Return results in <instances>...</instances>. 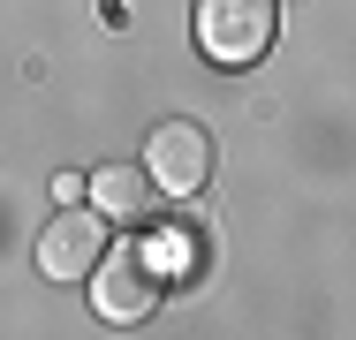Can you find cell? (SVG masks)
<instances>
[{"label": "cell", "instance_id": "cell-1", "mask_svg": "<svg viewBox=\"0 0 356 340\" xmlns=\"http://www.w3.org/2000/svg\"><path fill=\"white\" fill-rule=\"evenodd\" d=\"M281 38V0H197V53L213 68H250Z\"/></svg>", "mask_w": 356, "mask_h": 340}, {"label": "cell", "instance_id": "cell-2", "mask_svg": "<svg viewBox=\"0 0 356 340\" xmlns=\"http://www.w3.org/2000/svg\"><path fill=\"white\" fill-rule=\"evenodd\" d=\"M144 174L159 182V197H197L213 182V136L197 121H159L144 144Z\"/></svg>", "mask_w": 356, "mask_h": 340}, {"label": "cell", "instance_id": "cell-3", "mask_svg": "<svg viewBox=\"0 0 356 340\" xmlns=\"http://www.w3.org/2000/svg\"><path fill=\"white\" fill-rule=\"evenodd\" d=\"M91 303H99L106 325H137V318H152V303H159V257H152V250H114V257H99V272H91Z\"/></svg>", "mask_w": 356, "mask_h": 340}, {"label": "cell", "instance_id": "cell-4", "mask_svg": "<svg viewBox=\"0 0 356 340\" xmlns=\"http://www.w3.org/2000/svg\"><path fill=\"white\" fill-rule=\"evenodd\" d=\"M99 257H106V212H99V204L54 212V227L38 235V272H46V280H91Z\"/></svg>", "mask_w": 356, "mask_h": 340}, {"label": "cell", "instance_id": "cell-5", "mask_svg": "<svg viewBox=\"0 0 356 340\" xmlns=\"http://www.w3.org/2000/svg\"><path fill=\"white\" fill-rule=\"evenodd\" d=\"M152 189H159V182H152L144 167H99V174H91V204H99L106 219H122V227L152 212Z\"/></svg>", "mask_w": 356, "mask_h": 340}]
</instances>
